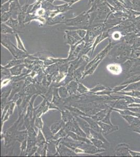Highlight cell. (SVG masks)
<instances>
[{"label":"cell","instance_id":"cell-54","mask_svg":"<svg viewBox=\"0 0 140 157\" xmlns=\"http://www.w3.org/2000/svg\"><path fill=\"white\" fill-rule=\"evenodd\" d=\"M55 1H56V0H54ZM61 1H64V2H66V3H70V2H71V0H61Z\"/></svg>","mask_w":140,"mask_h":157},{"label":"cell","instance_id":"cell-14","mask_svg":"<svg viewBox=\"0 0 140 157\" xmlns=\"http://www.w3.org/2000/svg\"><path fill=\"white\" fill-rule=\"evenodd\" d=\"M121 116L129 124L130 128L140 124V120L138 117H136L133 115H121Z\"/></svg>","mask_w":140,"mask_h":157},{"label":"cell","instance_id":"cell-5","mask_svg":"<svg viewBox=\"0 0 140 157\" xmlns=\"http://www.w3.org/2000/svg\"><path fill=\"white\" fill-rule=\"evenodd\" d=\"M130 146L126 143L117 145L114 150V155L117 157H131L129 152Z\"/></svg>","mask_w":140,"mask_h":157},{"label":"cell","instance_id":"cell-45","mask_svg":"<svg viewBox=\"0 0 140 157\" xmlns=\"http://www.w3.org/2000/svg\"><path fill=\"white\" fill-rule=\"evenodd\" d=\"M27 134L28 136L27 137H37V134H36L34 126H31L29 127L27 129Z\"/></svg>","mask_w":140,"mask_h":157},{"label":"cell","instance_id":"cell-26","mask_svg":"<svg viewBox=\"0 0 140 157\" xmlns=\"http://www.w3.org/2000/svg\"><path fill=\"white\" fill-rule=\"evenodd\" d=\"M28 134H27V130H21L19 131L17 130L14 137L15 141H18L21 143L22 141L25 140L27 138Z\"/></svg>","mask_w":140,"mask_h":157},{"label":"cell","instance_id":"cell-39","mask_svg":"<svg viewBox=\"0 0 140 157\" xmlns=\"http://www.w3.org/2000/svg\"><path fill=\"white\" fill-rule=\"evenodd\" d=\"M108 89H109V88H107L105 86L98 84L94 88L89 89V93H96L97 92L104 91V90Z\"/></svg>","mask_w":140,"mask_h":157},{"label":"cell","instance_id":"cell-37","mask_svg":"<svg viewBox=\"0 0 140 157\" xmlns=\"http://www.w3.org/2000/svg\"><path fill=\"white\" fill-rule=\"evenodd\" d=\"M59 70V67L58 63H56L48 66L46 71L48 74H51L55 72V71H58Z\"/></svg>","mask_w":140,"mask_h":157},{"label":"cell","instance_id":"cell-25","mask_svg":"<svg viewBox=\"0 0 140 157\" xmlns=\"http://www.w3.org/2000/svg\"><path fill=\"white\" fill-rule=\"evenodd\" d=\"M109 109H103L100 111H99L96 114L94 115L93 116H91L93 120L96 121H101L102 120L105 118L106 115L107 113L109 110Z\"/></svg>","mask_w":140,"mask_h":157},{"label":"cell","instance_id":"cell-51","mask_svg":"<svg viewBox=\"0 0 140 157\" xmlns=\"http://www.w3.org/2000/svg\"><path fill=\"white\" fill-rule=\"evenodd\" d=\"M127 109H130V111H132L133 112L140 113V107H127Z\"/></svg>","mask_w":140,"mask_h":157},{"label":"cell","instance_id":"cell-7","mask_svg":"<svg viewBox=\"0 0 140 157\" xmlns=\"http://www.w3.org/2000/svg\"><path fill=\"white\" fill-rule=\"evenodd\" d=\"M24 83V81L22 80L12 83V89L11 91V94L8 98V102L11 101L15 94L19 93L23 90Z\"/></svg>","mask_w":140,"mask_h":157},{"label":"cell","instance_id":"cell-11","mask_svg":"<svg viewBox=\"0 0 140 157\" xmlns=\"http://www.w3.org/2000/svg\"><path fill=\"white\" fill-rule=\"evenodd\" d=\"M21 11V6L20 5V2H11L10 5V10L9 12L11 13L12 17L15 18V17H17L20 13Z\"/></svg>","mask_w":140,"mask_h":157},{"label":"cell","instance_id":"cell-31","mask_svg":"<svg viewBox=\"0 0 140 157\" xmlns=\"http://www.w3.org/2000/svg\"><path fill=\"white\" fill-rule=\"evenodd\" d=\"M24 61H25V59H16L14 58L12 60L9 61V63H7V64L4 66L6 68H12L13 67L16 66L18 64H22V63H24Z\"/></svg>","mask_w":140,"mask_h":157},{"label":"cell","instance_id":"cell-21","mask_svg":"<svg viewBox=\"0 0 140 157\" xmlns=\"http://www.w3.org/2000/svg\"><path fill=\"white\" fill-rule=\"evenodd\" d=\"M52 97L53 98L52 99L51 102L52 103L55 104L56 105L61 104L63 102V99H62L60 97L58 92V88L57 87L53 88V91H52Z\"/></svg>","mask_w":140,"mask_h":157},{"label":"cell","instance_id":"cell-22","mask_svg":"<svg viewBox=\"0 0 140 157\" xmlns=\"http://www.w3.org/2000/svg\"><path fill=\"white\" fill-rule=\"evenodd\" d=\"M26 67L25 63L18 64L12 68H9L12 76H18L21 75L22 70Z\"/></svg>","mask_w":140,"mask_h":157},{"label":"cell","instance_id":"cell-32","mask_svg":"<svg viewBox=\"0 0 140 157\" xmlns=\"http://www.w3.org/2000/svg\"><path fill=\"white\" fill-rule=\"evenodd\" d=\"M58 92L60 97L62 99H66L70 96L66 86H59L58 88Z\"/></svg>","mask_w":140,"mask_h":157},{"label":"cell","instance_id":"cell-3","mask_svg":"<svg viewBox=\"0 0 140 157\" xmlns=\"http://www.w3.org/2000/svg\"><path fill=\"white\" fill-rule=\"evenodd\" d=\"M24 115H18V118L15 122L14 124H13L11 127L6 129L3 133H2L1 135V140H4V146L9 147L13 145V144L14 143L15 135L18 130V127L20 126L21 120L24 119Z\"/></svg>","mask_w":140,"mask_h":157},{"label":"cell","instance_id":"cell-34","mask_svg":"<svg viewBox=\"0 0 140 157\" xmlns=\"http://www.w3.org/2000/svg\"><path fill=\"white\" fill-rule=\"evenodd\" d=\"M139 81H140V75H137L126 78V80L120 84H129L134 82H138Z\"/></svg>","mask_w":140,"mask_h":157},{"label":"cell","instance_id":"cell-29","mask_svg":"<svg viewBox=\"0 0 140 157\" xmlns=\"http://www.w3.org/2000/svg\"><path fill=\"white\" fill-rule=\"evenodd\" d=\"M1 33L4 35H14L16 34L13 29L6 25V23H1Z\"/></svg>","mask_w":140,"mask_h":157},{"label":"cell","instance_id":"cell-2","mask_svg":"<svg viewBox=\"0 0 140 157\" xmlns=\"http://www.w3.org/2000/svg\"><path fill=\"white\" fill-rule=\"evenodd\" d=\"M9 34H1V44L3 46L7 49L14 58L16 59H25L28 57L30 55L28 52H23L15 46L9 39Z\"/></svg>","mask_w":140,"mask_h":157},{"label":"cell","instance_id":"cell-40","mask_svg":"<svg viewBox=\"0 0 140 157\" xmlns=\"http://www.w3.org/2000/svg\"><path fill=\"white\" fill-rule=\"evenodd\" d=\"M11 17L12 16L9 11L1 14V23H6Z\"/></svg>","mask_w":140,"mask_h":157},{"label":"cell","instance_id":"cell-46","mask_svg":"<svg viewBox=\"0 0 140 157\" xmlns=\"http://www.w3.org/2000/svg\"><path fill=\"white\" fill-rule=\"evenodd\" d=\"M21 145V155H22L24 154L25 155V152L26 151L27 148V139H25V140L22 141Z\"/></svg>","mask_w":140,"mask_h":157},{"label":"cell","instance_id":"cell-47","mask_svg":"<svg viewBox=\"0 0 140 157\" xmlns=\"http://www.w3.org/2000/svg\"><path fill=\"white\" fill-rule=\"evenodd\" d=\"M128 84H120L119 86H116L115 88L112 89V91H114V93L119 92L123 91L125 88L128 86Z\"/></svg>","mask_w":140,"mask_h":157},{"label":"cell","instance_id":"cell-4","mask_svg":"<svg viewBox=\"0 0 140 157\" xmlns=\"http://www.w3.org/2000/svg\"><path fill=\"white\" fill-rule=\"evenodd\" d=\"M66 33V42L67 45H74L83 40L77 32L76 30H66L64 31Z\"/></svg>","mask_w":140,"mask_h":157},{"label":"cell","instance_id":"cell-44","mask_svg":"<svg viewBox=\"0 0 140 157\" xmlns=\"http://www.w3.org/2000/svg\"><path fill=\"white\" fill-rule=\"evenodd\" d=\"M10 5L11 3L9 2L2 4L1 6V14L9 12L10 10Z\"/></svg>","mask_w":140,"mask_h":157},{"label":"cell","instance_id":"cell-28","mask_svg":"<svg viewBox=\"0 0 140 157\" xmlns=\"http://www.w3.org/2000/svg\"><path fill=\"white\" fill-rule=\"evenodd\" d=\"M68 132H69V130H67V129L66 128V127L64 126L63 128L61 129L58 132L53 135L52 140H57L62 139L63 138L67 137V135H68Z\"/></svg>","mask_w":140,"mask_h":157},{"label":"cell","instance_id":"cell-19","mask_svg":"<svg viewBox=\"0 0 140 157\" xmlns=\"http://www.w3.org/2000/svg\"><path fill=\"white\" fill-rule=\"evenodd\" d=\"M61 114V120L63 121L64 123L66 124L69 121H71L74 119V116L73 114L69 111L67 109H66L65 111H60Z\"/></svg>","mask_w":140,"mask_h":157},{"label":"cell","instance_id":"cell-41","mask_svg":"<svg viewBox=\"0 0 140 157\" xmlns=\"http://www.w3.org/2000/svg\"><path fill=\"white\" fill-rule=\"evenodd\" d=\"M34 125L38 129H41V130L43 129L44 125V122L41 117L36 118L35 122H34Z\"/></svg>","mask_w":140,"mask_h":157},{"label":"cell","instance_id":"cell-16","mask_svg":"<svg viewBox=\"0 0 140 157\" xmlns=\"http://www.w3.org/2000/svg\"><path fill=\"white\" fill-rule=\"evenodd\" d=\"M6 24L12 29H13L16 33L19 34L20 33H21V32H20V29L22 27L20 24L17 18L15 19L13 17H11L8 21L6 22Z\"/></svg>","mask_w":140,"mask_h":157},{"label":"cell","instance_id":"cell-8","mask_svg":"<svg viewBox=\"0 0 140 157\" xmlns=\"http://www.w3.org/2000/svg\"><path fill=\"white\" fill-rule=\"evenodd\" d=\"M99 126L101 129V132L105 135H108L112 132L119 130V127L117 125H111L103 123V121H97Z\"/></svg>","mask_w":140,"mask_h":157},{"label":"cell","instance_id":"cell-38","mask_svg":"<svg viewBox=\"0 0 140 157\" xmlns=\"http://www.w3.org/2000/svg\"><path fill=\"white\" fill-rule=\"evenodd\" d=\"M77 92L81 94H82L89 92V89L86 86H85L83 84H82V83L78 82V88L77 90Z\"/></svg>","mask_w":140,"mask_h":157},{"label":"cell","instance_id":"cell-18","mask_svg":"<svg viewBox=\"0 0 140 157\" xmlns=\"http://www.w3.org/2000/svg\"><path fill=\"white\" fill-rule=\"evenodd\" d=\"M64 125H65V123L62 120L57 121L52 124L51 126H50V129L52 134L54 135L58 132L61 129L64 127Z\"/></svg>","mask_w":140,"mask_h":157},{"label":"cell","instance_id":"cell-6","mask_svg":"<svg viewBox=\"0 0 140 157\" xmlns=\"http://www.w3.org/2000/svg\"><path fill=\"white\" fill-rule=\"evenodd\" d=\"M57 151L60 156H76L74 150L60 143L57 146Z\"/></svg>","mask_w":140,"mask_h":157},{"label":"cell","instance_id":"cell-52","mask_svg":"<svg viewBox=\"0 0 140 157\" xmlns=\"http://www.w3.org/2000/svg\"><path fill=\"white\" fill-rule=\"evenodd\" d=\"M128 107H140V104L134 103L130 104L128 105Z\"/></svg>","mask_w":140,"mask_h":157},{"label":"cell","instance_id":"cell-42","mask_svg":"<svg viewBox=\"0 0 140 157\" xmlns=\"http://www.w3.org/2000/svg\"><path fill=\"white\" fill-rule=\"evenodd\" d=\"M112 112V110L111 109V107H110V109L108 111V112L107 113L106 115L105 116V118L101 121H103V123L109 124V125H114L112 123L111 120H110V117H111Z\"/></svg>","mask_w":140,"mask_h":157},{"label":"cell","instance_id":"cell-33","mask_svg":"<svg viewBox=\"0 0 140 157\" xmlns=\"http://www.w3.org/2000/svg\"><path fill=\"white\" fill-rule=\"evenodd\" d=\"M118 94H121L125 95L127 96L130 97H134V98H138L140 97V91L138 90H132L129 91H121L119 92H117Z\"/></svg>","mask_w":140,"mask_h":157},{"label":"cell","instance_id":"cell-53","mask_svg":"<svg viewBox=\"0 0 140 157\" xmlns=\"http://www.w3.org/2000/svg\"><path fill=\"white\" fill-rule=\"evenodd\" d=\"M9 1H10V0H1V5L3 4L6 3H7V2H9Z\"/></svg>","mask_w":140,"mask_h":157},{"label":"cell","instance_id":"cell-50","mask_svg":"<svg viewBox=\"0 0 140 157\" xmlns=\"http://www.w3.org/2000/svg\"><path fill=\"white\" fill-rule=\"evenodd\" d=\"M131 128L132 129L134 132H137V133L140 134V124L131 127Z\"/></svg>","mask_w":140,"mask_h":157},{"label":"cell","instance_id":"cell-49","mask_svg":"<svg viewBox=\"0 0 140 157\" xmlns=\"http://www.w3.org/2000/svg\"><path fill=\"white\" fill-rule=\"evenodd\" d=\"M121 36V35L120 33L118 32L114 33V34H112V38L114 40H119Z\"/></svg>","mask_w":140,"mask_h":157},{"label":"cell","instance_id":"cell-43","mask_svg":"<svg viewBox=\"0 0 140 157\" xmlns=\"http://www.w3.org/2000/svg\"><path fill=\"white\" fill-rule=\"evenodd\" d=\"M1 73L2 76L6 77V78L12 76L9 69L6 68L5 67L3 66H1Z\"/></svg>","mask_w":140,"mask_h":157},{"label":"cell","instance_id":"cell-30","mask_svg":"<svg viewBox=\"0 0 140 157\" xmlns=\"http://www.w3.org/2000/svg\"><path fill=\"white\" fill-rule=\"evenodd\" d=\"M89 139L91 140L93 144L96 146L97 148L99 149H106L107 147L109 146L108 145H107L106 144H105L104 142H103L102 140L100 139H96L95 138L91 137Z\"/></svg>","mask_w":140,"mask_h":157},{"label":"cell","instance_id":"cell-13","mask_svg":"<svg viewBox=\"0 0 140 157\" xmlns=\"http://www.w3.org/2000/svg\"><path fill=\"white\" fill-rule=\"evenodd\" d=\"M80 117L83 118L84 120H85L86 121L88 122L89 125H90L91 129H93L98 132H101V128L99 126L97 121L93 120L91 116H80Z\"/></svg>","mask_w":140,"mask_h":157},{"label":"cell","instance_id":"cell-1","mask_svg":"<svg viewBox=\"0 0 140 157\" xmlns=\"http://www.w3.org/2000/svg\"><path fill=\"white\" fill-rule=\"evenodd\" d=\"M64 24L70 27L67 30H86L91 25V15L87 11L84 12L75 17L67 19Z\"/></svg>","mask_w":140,"mask_h":157},{"label":"cell","instance_id":"cell-15","mask_svg":"<svg viewBox=\"0 0 140 157\" xmlns=\"http://www.w3.org/2000/svg\"><path fill=\"white\" fill-rule=\"evenodd\" d=\"M108 71L114 75H119L122 73L123 71V67L119 63H112L108 64L107 66Z\"/></svg>","mask_w":140,"mask_h":157},{"label":"cell","instance_id":"cell-10","mask_svg":"<svg viewBox=\"0 0 140 157\" xmlns=\"http://www.w3.org/2000/svg\"><path fill=\"white\" fill-rule=\"evenodd\" d=\"M74 117L78 121V125H80V127L85 132V134L87 135V137L89 138L90 136V131L91 129L90 125H89L87 121H86L85 120H84L83 118H82L80 116H74Z\"/></svg>","mask_w":140,"mask_h":157},{"label":"cell","instance_id":"cell-23","mask_svg":"<svg viewBox=\"0 0 140 157\" xmlns=\"http://www.w3.org/2000/svg\"><path fill=\"white\" fill-rule=\"evenodd\" d=\"M64 107L66 109H68L69 111H70L74 116H89L87 115L85 112H84L83 111H82L81 109H78L75 106H65Z\"/></svg>","mask_w":140,"mask_h":157},{"label":"cell","instance_id":"cell-24","mask_svg":"<svg viewBox=\"0 0 140 157\" xmlns=\"http://www.w3.org/2000/svg\"><path fill=\"white\" fill-rule=\"evenodd\" d=\"M46 138L44 135L43 130L41 129H38V133L37 136V144L38 147L43 146L45 144H47Z\"/></svg>","mask_w":140,"mask_h":157},{"label":"cell","instance_id":"cell-20","mask_svg":"<svg viewBox=\"0 0 140 157\" xmlns=\"http://www.w3.org/2000/svg\"><path fill=\"white\" fill-rule=\"evenodd\" d=\"M91 137L100 139V140H102L103 142H104L105 144H106L107 145L110 146V144L109 143V141L105 138L104 136H103V133L101 132H98L95 131V130H93V129H91L90 136L89 137V138Z\"/></svg>","mask_w":140,"mask_h":157},{"label":"cell","instance_id":"cell-17","mask_svg":"<svg viewBox=\"0 0 140 157\" xmlns=\"http://www.w3.org/2000/svg\"><path fill=\"white\" fill-rule=\"evenodd\" d=\"M78 81L73 80L69 82L66 86L69 92L70 96L72 95H75L76 94L77 90L78 88Z\"/></svg>","mask_w":140,"mask_h":157},{"label":"cell","instance_id":"cell-12","mask_svg":"<svg viewBox=\"0 0 140 157\" xmlns=\"http://www.w3.org/2000/svg\"><path fill=\"white\" fill-rule=\"evenodd\" d=\"M137 75H140V58L134 59L133 65L128 72L127 78Z\"/></svg>","mask_w":140,"mask_h":157},{"label":"cell","instance_id":"cell-27","mask_svg":"<svg viewBox=\"0 0 140 157\" xmlns=\"http://www.w3.org/2000/svg\"><path fill=\"white\" fill-rule=\"evenodd\" d=\"M86 30L87 33L85 37L84 38L83 41L87 44H94V40L97 36L91 29H87Z\"/></svg>","mask_w":140,"mask_h":157},{"label":"cell","instance_id":"cell-35","mask_svg":"<svg viewBox=\"0 0 140 157\" xmlns=\"http://www.w3.org/2000/svg\"><path fill=\"white\" fill-rule=\"evenodd\" d=\"M15 36L16 41H17V47L18 48L20 49V50L23 51V52H28L27 50L25 48L23 41H22L21 39V38H20V36H19V34H18V33H16V34H15Z\"/></svg>","mask_w":140,"mask_h":157},{"label":"cell","instance_id":"cell-9","mask_svg":"<svg viewBox=\"0 0 140 157\" xmlns=\"http://www.w3.org/2000/svg\"><path fill=\"white\" fill-rule=\"evenodd\" d=\"M66 16L63 14V13H60L54 16L53 17H48L46 18V24L48 25H53L57 24L65 23L66 20Z\"/></svg>","mask_w":140,"mask_h":157},{"label":"cell","instance_id":"cell-48","mask_svg":"<svg viewBox=\"0 0 140 157\" xmlns=\"http://www.w3.org/2000/svg\"><path fill=\"white\" fill-rule=\"evenodd\" d=\"M129 152L131 157H140V152L135 151L129 149Z\"/></svg>","mask_w":140,"mask_h":157},{"label":"cell","instance_id":"cell-36","mask_svg":"<svg viewBox=\"0 0 140 157\" xmlns=\"http://www.w3.org/2000/svg\"><path fill=\"white\" fill-rule=\"evenodd\" d=\"M140 88V81L138 82H134L128 84V86L125 88L123 91H129L132 90H138Z\"/></svg>","mask_w":140,"mask_h":157}]
</instances>
